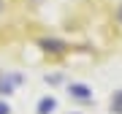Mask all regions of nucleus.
<instances>
[{
  "instance_id": "3",
  "label": "nucleus",
  "mask_w": 122,
  "mask_h": 114,
  "mask_svg": "<svg viewBox=\"0 0 122 114\" xmlns=\"http://www.w3.org/2000/svg\"><path fill=\"white\" fill-rule=\"evenodd\" d=\"M0 114H11V106L3 103V101H0Z\"/></svg>"
},
{
  "instance_id": "2",
  "label": "nucleus",
  "mask_w": 122,
  "mask_h": 114,
  "mask_svg": "<svg viewBox=\"0 0 122 114\" xmlns=\"http://www.w3.org/2000/svg\"><path fill=\"white\" fill-rule=\"evenodd\" d=\"M14 11V0H0V19H5Z\"/></svg>"
},
{
  "instance_id": "1",
  "label": "nucleus",
  "mask_w": 122,
  "mask_h": 114,
  "mask_svg": "<svg viewBox=\"0 0 122 114\" xmlns=\"http://www.w3.org/2000/svg\"><path fill=\"white\" fill-rule=\"evenodd\" d=\"M54 106H57V103H54V98H44V101L38 103V114H52V111H54Z\"/></svg>"
}]
</instances>
